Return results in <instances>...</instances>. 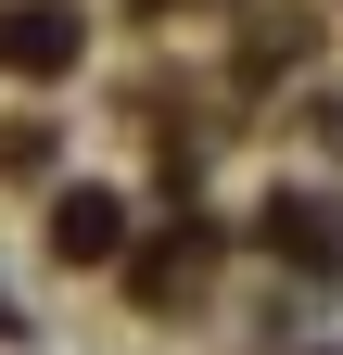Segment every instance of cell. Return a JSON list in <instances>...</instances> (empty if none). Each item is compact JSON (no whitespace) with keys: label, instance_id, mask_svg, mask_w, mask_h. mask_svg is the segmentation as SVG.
<instances>
[{"label":"cell","instance_id":"6da1fadb","mask_svg":"<svg viewBox=\"0 0 343 355\" xmlns=\"http://www.w3.org/2000/svg\"><path fill=\"white\" fill-rule=\"evenodd\" d=\"M0 64L13 76H64L76 64V13L64 0H13V13H0Z\"/></svg>","mask_w":343,"mask_h":355},{"label":"cell","instance_id":"277c9868","mask_svg":"<svg viewBox=\"0 0 343 355\" xmlns=\"http://www.w3.org/2000/svg\"><path fill=\"white\" fill-rule=\"evenodd\" d=\"M153 13H165V0H153Z\"/></svg>","mask_w":343,"mask_h":355},{"label":"cell","instance_id":"3957f363","mask_svg":"<svg viewBox=\"0 0 343 355\" xmlns=\"http://www.w3.org/2000/svg\"><path fill=\"white\" fill-rule=\"evenodd\" d=\"M267 254H292V266H343L331 203H267Z\"/></svg>","mask_w":343,"mask_h":355},{"label":"cell","instance_id":"7a4b0ae2","mask_svg":"<svg viewBox=\"0 0 343 355\" xmlns=\"http://www.w3.org/2000/svg\"><path fill=\"white\" fill-rule=\"evenodd\" d=\"M51 254H64V266L127 254V203H115V191H64V203H51Z\"/></svg>","mask_w":343,"mask_h":355}]
</instances>
